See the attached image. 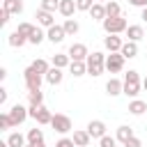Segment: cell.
Instances as JSON below:
<instances>
[{"mask_svg": "<svg viewBox=\"0 0 147 147\" xmlns=\"http://www.w3.org/2000/svg\"><path fill=\"white\" fill-rule=\"evenodd\" d=\"M67 53H69V57H71V60H76V62H85V60H87V55H90V51H87V46H85V44H71Z\"/></svg>", "mask_w": 147, "mask_h": 147, "instance_id": "obj_10", "label": "cell"}, {"mask_svg": "<svg viewBox=\"0 0 147 147\" xmlns=\"http://www.w3.org/2000/svg\"><path fill=\"white\" fill-rule=\"evenodd\" d=\"M51 64H53V67H60V69H64V67H69V64H71V57H69V53H55Z\"/></svg>", "mask_w": 147, "mask_h": 147, "instance_id": "obj_24", "label": "cell"}, {"mask_svg": "<svg viewBox=\"0 0 147 147\" xmlns=\"http://www.w3.org/2000/svg\"><path fill=\"white\" fill-rule=\"evenodd\" d=\"M140 87H142V78L136 69H129V74H124V94L126 96H138L140 94Z\"/></svg>", "mask_w": 147, "mask_h": 147, "instance_id": "obj_1", "label": "cell"}, {"mask_svg": "<svg viewBox=\"0 0 147 147\" xmlns=\"http://www.w3.org/2000/svg\"><path fill=\"white\" fill-rule=\"evenodd\" d=\"M96 2H106V0H96Z\"/></svg>", "mask_w": 147, "mask_h": 147, "instance_id": "obj_49", "label": "cell"}, {"mask_svg": "<svg viewBox=\"0 0 147 147\" xmlns=\"http://www.w3.org/2000/svg\"><path fill=\"white\" fill-rule=\"evenodd\" d=\"M5 78H7V69H5V67H0V80H5Z\"/></svg>", "mask_w": 147, "mask_h": 147, "instance_id": "obj_45", "label": "cell"}, {"mask_svg": "<svg viewBox=\"0 0 147 147\" xmlns=\"http://www.w3.org/2000/svg\"><path fill=\"white\" fill-rule=\"evenodd\" d=\"M87 133H90L92 138H103V136H106V124H103L101 119H92V122L87 124Z\"/></svg>", "mask_w": 147, "mask_h": 147, "instance_id": "obj_14", "label": "cell"}, {"mask_svg": "<svg viewBox=\"0 0 147 147\" xmlns=\"http://www.w3.org/2000/svg\"><path fill=\"white\" fill-rule=\"evenodd\" d=\"M103 46H106L108 53H117V51H122L124 41H122L119 34H108V37H103Z\"/></svg>", "mask_w": 147, "mask_h": 147, "instance_id": "obj_11", "label": "cell"}, {"mask_svg": "<svg viewBox=\"0 0 147 147\" xmlns=\"http://www.w3.org/2000/svg\"><path fill=\"white\" fill-rule=\"evenodd\" d=\"M106 16H122V9L115 0H108L106 2Z\"/></svg>", "mask_w": 147, "mask_h": 147, "instance_id": "obj_32", "label": "cell"}, {"mask_svg": "<svg viewBox=\"0 0 147 147\" xmlns=\"http://www.w3.org/2000/svg\"><path fill=\"white\" fill-rule=\"evenodd\" d=\"M0 103H7V90L0 87Z\"/></svg>", "mask_w": 147, "mask_h": 147, "instance_id": "obj_43", "label": "cell"}, {"mask_svg": "<svg viewBox=\"0 0 147 147\" xmlns=\"http://www.w3.org/2000/svg\"><path fill=\"white\" fill-rule=\"evenodd\" d=\"M2 7L11 14H23V0H2Z\"/></svg>", "mask_w": 147, "mask_h": 147, "instance_id": "obj_26", "label": "cell"}, {"mask_svg": "<svg viewBox=\"0 0 147 147\" xmlns=\"http://www.w3.org/2000/svg\"><path fill=\"white\" fill-rule=\"evenodd\" d=\"M115 145H117V138H113V136L99 138V147H115Z\"/></svg>", "mask_w": 147, "mask_h": 147, "instance_id": "obj_37", "label": "cell"}, {"mask_svg": "<svg viewBox=\"0 0 147 147\" xmlns=\"http://www.w3.org/2000/svg\"><path fill=\"white\" fill-rule=\"evenodd\" d=\"M55 147H76V145H74L71 138H60V140L55 142Z\"/></svg>", "mask_w": 147, "mask_h": 147, "instance_id": "obj_39", "label": "cell"}, {"mask_svg": "<svg viewBox=\"0 0 147 147\" xmlns=\"http://www.w3.org/2000/svg\"><path fill=\"white\" fill-rule=\"evenodd\" d=\"M25 140H28V136H23V133H18V131H14V133L7 136V142H9L11 147H25V145H28Z\"/></svg>", "mask_w": 147, "mask_h": 147, "instance_id": "obj_23", "label": "cell"}, {"mask_svg": "<svg viewBox=\"0 0 147 147\" xmlns=\"http://www.w3.org/2000/svg\"><path fill=\"white\" fill-rule=\"evenodd\" d=\"M64 37H67L64 25H51V28H46V39H48L51 44H62Z\"/></svg>", "mask_w": 147, "mask_h": 147, "instance_id": "obj_9", "label": "cell"}, {"mask_svg": "<svg viewBox=\"0 0 147 147\" xmlns=\"http://www.w3.org/2000/svg\"><path fill=\"white\" fill-rule=\"evenodd\" d=\"M51 126L57 131V133H69L71 131V119H69V115H62V113H55L53 115V119H51Z\"/></svg>", "mask_w": 147, "mask_h": 147, "instance_id": "obj_8", "label": "cell"}, {"mask_svg": "<svg viewBox=\"0 0 147 147\" xmlns=\"http://www.w3.org/2000/svg\"><path fill=\"white\" fill-rule=\"evenodd\" d=\"M64 18H71L74 16V11H78V7H76V0H60V9H57Z\"/></svg>", "mask_w": 147, "mask_h": 147, "instance_id": "obj_16", "label": "cell"}, {"mask_svg": "<svg viewBox=\"0 0 147 147\" xmlns=\"http://www.w3.org/2000/svg\"><path fill=\"white\" fill-rule=\"evenodd\" d=\"M25 147H34V145H30V142H28V145H25Z\"/></svg>", "mask_w": 147, "mask_h": 147, "instance_id": "obj_48", "label": "cell"}, {"mask_svg": "<svg viewBox=\"0 0 147 147\" xmlns=\"http://www.w3.org/2000/svg\"><path fill=\"white\" fill-rule=\"evenodd\" d=\"M124 147H142V142H140V138L133 136V138H129V140L124 142Z\"/></svg>", "mask_w": 147, "mask_h": 147, "instance_id": "obj_40", "label": "cell"}, {"mask_svg": "<svg viewBox=\"0 0 147 147\" xmlns=\"http://www.w3.org/2000/svg\"><path fill=\"white\" fill-rule=\"evenodd\" d=\"M124 55L117 51V53H110V55H106V69L110 71V74H119L122 69H124Z\"/></svg>", "mask_w": 147, "mask_h": 147, "instance_id": "obj_6", "label": "cell"}, {"mask_svg": "<svg viewBox=\"0 0 147 147\" xmlns=\"http://www.w3.org/2000/svg\"><path fill=\"white\" fill-rule=\"evenodd\" d=\"M32 67H34V69H37L39 74H44V76H46V74H48V69H51L53 64H48V62H46L44 57H37V60L32 62Z\"/></svg>", "mask_w": 147, "mask_h": 147, "instance_id": "obj_33", "label": "cell"}, {"mask_svg": "<svg viewBox=\"0 0 147 147\" xmlns=\"http://www.w3.org/2000/svg\"><path fill=\"white\" fill-rule=\"evenodd\" d=\"M76 147H78V145H76Z\"/></svg>", "mask_w": 147, "mask_h": 147, "instance_id": "obj_50", "label": "cell"}, {"mask_svg": "<svg viewBox=\"0 0 147 147\" xmlns=\"http://www.w3.org/2000/svg\"><path fill=\"white\" fill-rule=\"evenodd\" d=\"M28 110H30V117L37 119L39 126H46V124H51V119H53L51 110H48L44 103H41V106H28Z\"/></svg>", "mask_w": 147, "mask_h": 147, "instance_id": "obj_5", "label": "cell"}, {"mask_svg": "<svg viewBox=\"0 0 147 147\" xmlns=\"http://www.w3.org/2000/svg\"><path fill=\"white\" fill-rule=\"evenodd\" d=\"M7 41H9V46H11V48H21V46H25V44H28V37H25L23 32L14 30V32L7 37Z\"/></svg>", "mask_w": 147, "mask_h": 147, "instance_id": "obj_17", "label": "cell"}, {"mask_svg": "<svg viewBox=\"0 0 147 147\" xmlns=\"http://www.w3.org/2000/svg\"><path fill=\"white\" fill-rule=\"evenodd\" d=\"M140 18L147 23V7H142V9H140Z\"/></svg>", "mask_w": 147, "mask_h": 147, "instance_id": "obj_44", "label": "cell"}, {"mask_svg": "<svg viewBox=\"0 0 147 147\" xmlns=\"http://www.w3.org/2000/svg\"><path fill=\"white\" fill-rule=\"evenodd\" d=\"M34 18H37V23H39L41 28H51V25H55L53 11H46V9H41V7L34 11Z\"/></svg>", "mask_w": 147, "mask_h": 147, "instance_id": "obj_12", "label": "cell"}, {"mask_svg": "<svg viewBox=\"0 0 147 147\" xmlns=\"http://www.w3.org/2000/svg\"><path fill=\"white\" fill-rule=\"evenodd\" d=\"M69 71H71V76H74V78H80V76H85V74H87V62H76V60H71Z\"/></svg>", "mask_w": 147, "mask_h": 147, "instance_id": "obj_19", "label": "cell"}, {"mask_svg": "<svg viewBox=\"0 0 147 147\" xmlns=\"http://www.w3.org/2000/svg\"><path fill=\"white\" fill-rule=\"evenodd\" d=\"M124 34L129 37V41H140L145 37V30H142V25H129Z\"/></svg>", "mask_w": 147, "mask_h": 147, "instance_id": "obj_18", "label": "cell"}, {"mask_svg": "<svg viewBox=\"0 0 147 147\" xmlns=\"http://www.w3.org/2000/svg\"><path fill=\"white\" fill-rule=\"evenodd\" d=\"M142 87H145V90H147V76H145V78H142Z\"/></svg>", "mask_w": 147, "mask_h": 147, "instance_id": "obj_47", "label": "cell"}, {"mask_svg": "<svg viewBox=\"0 0 147 147\" xmlns=\"http://www.w3.org/2000/svg\"><path fill=\"white\" fill-rule=\"evenodd\" d=\"M115 138H117V140L124 145L129 138H133V129H131V126H126V124H122V126L117 129V136H115Z\"/></svg>", "mask_w": 147, "mask_h": 147, "instance_id": "obj_27", "label": "cell"}, {"mask_svg": "<svg viewBox=\"0 0 147 147\" xmlns=\"http://www.w3.org/2000/svg\"><path fill=\"white\" fill-rule=\"evenodd\" d=\"M44 39H46V32H44V30H41V28L37 25V28H34V32H32V34L28 37V44H34V46H39V44H41Z\"/></svg>", "mask_w": 147, "mask_h": 147, "instance_id": "obj_28", "label": "cell"}, {"mask_svg": "<svg viewBox=\"0 0 147 147\" xmlns=\"http://www.w3.org/2000/svg\"><path fill=\"white\" fill-rule=\"evenodd\" d=\"M94 2L96 0H76V7H78V11H90Z\"/></svg>", "mask_w": 147, "mask_h": 147, "instance_id": "obj_38", "label": "cell"}, {"mask_svg": "<svg viewBox=\"0 0 147 147\" xmlns=\"http://www.w3.org/2000/svg\"><path fill=\"white\" fill-rule=\"evenodd\" d=\"M9 16H11V11H7V9L2 7V9H0V23H2V25H7V21H9Z\"/></svg>", "mask_w": 147, "mask_h": 147, "instance_id": "obj_41", "label": "cell"}, {"mask_svg": "<svg viewBox=\"0 0 147 147\" xmlns=\"http://www.w3.org/2000/svg\"><path fill=\"white\" fill-rule=\"evenodd\" d=\"M85 62H87V74L90 76H101L103 69H106V55L101 51H92Z\"/></svg>", "mask_w": 147, "mask_h": 147, "instance_id": "obj_3", "label": "cell"}, {"mask_svg": "<svg viewBox=\"0 0 147 147\" xmlns=\"http://www.w3.org/2000/svg\"><path fill=\"white\" fill-rule=\"evenodd\" d=\"M7 113H9V117H11V124H14V126L23 124V122L30 117V110H28L25 106H21V103H14V106H11Z\"/></svg>", "mask_w": 147, "mask_h": 147, "instance_id": "obj_7", "label": "cell"}, {"mask_svg": "<svg viewBox=\"0 0 147 147\" xmlns=\"http://www.w3.org/2000/svg\"><path fill=\"white\" fill-rule=\"evenodd\" d=\"M44 78H46V83H48V85H60V83H62V78H64V74H62V69H60V67H51V69H48V74H46Z\"/></svg>", "mask_w": 147, "mask_h": 147, "instance_id": "obj_15", "label": "cell"}, {"mask_svg": "<svg viewBox=\"0 0 147 147\" xmlns=\"http://www.w3.org/2000/svg\"><path fill=\"white\" fill-rule=\"evenodd\" d=\"M28 101H30V106H41L44 103V92L41 90H30L28 92Z\"/></svg>", "mask_w": 147, "mask_h": 147, "instance_id": "obj_29", "label": "cell"}, {"mask_svg": "<svg viewBox=\"0 0 147 147\" xmlns=\"http://www.w3.org/2000/svg\"><path fill=\"white\" fill-rule=\"evenodd\" d=\"M90 16H92V21H103L106 18V5L103 2H94L92 9H90Z\"/></svg>", "mask_w": 147, "mask_h": 147, "instance_id": "obj_21", "label": "cell"}, {"mask_svg": "<svg viewBox=\"0 0 147 147\" xmlns=\"http://www.w3.org/2000/svg\"><path fill=\"white\" fill-rule=\"evenodd\" d=\"M129 113H131V115H142V113H147V103H145L142 99H133V101L129 103Z\"/></svg>", "mask_w": 147, "mask_h": 147, "instance_id": "obj_25", "label": "cell"}, {"mask_svg": "<svg viewBox=\"0 0 147 147\" xmlns=\"http://www.w3.org/2000/svg\"><path fill=\"white\" fill-rule=\"evenodd\" d=\"M0 129L2 131H7V129H14V124H11V117H9V113L5 110V113H0Z\"/></svg>", "mask_w": 147, "mask_h": 147, "instance_id": "obj_34", "label": "cell"}, {"mask_svg": "<svg viewBox=\"0 0 147 147\" xmlns=\"http://www.w3.org/2000/svg\"><path fill=\"white\" fill-rule=\"evenodd\" d=\"M0 147H11V145H9L7 140H5V142H0Z\"/></svg>", "mask_w": 147, "mask_h": 147, "instance_id": "obj_46", "label": "cell"}, {"mask_svg": "<svg viewBox=\"0 0 147 147\" xmlns=\"http://www.w3.org/2000/svg\"><path fill=\"white\" fill-rule=\"evenodd\" d=\"M62 25H64V32H67V37H71V34H76V32L80 30V25H78V21H76V18H67Z\"/></svg>", "mask_w": 147, "mask_h": 147, "instance_id": "obj_30", "label": "cell"}, {"mask_svg": "<svg viewBox=\"0 0 147 147\" xmlns=\"http://www.w3.org/2000/svg\"><path fill=\"white\" fill-rule=\"evenodd\" d=\"M74 145H78V147H87L90 145V140H92V136L87 133V129L85 131H74Z\"/></svg>", "mask_w": 147, "mask_h": 147, "instance_id": "obj_20", "label": "cell"}, {"mask_svg": "<svg viewBox=\"0 0 147 147\" xmlns=\"http://www.w3.org/2000/svg\"><path fill=\"white\" fill-rule=\"evenodd\" d=\"M101 25H103L106 34H122V32H126V28H129V23H126L124 16H106V18L101 21Z\"/></svg>", "mask_w": 147, "mask_h": 147, "instance_id": "obj_2", "label": "cell"}, {"mask_svg": "<svg viewBox=\"0 0 147 147\" xmlns=\"http://www.w3.org/2000/svg\"><path fill=\"white\" fill-rule=\"evenodd\" d=\"M126 60H131V57H136L138 55V41H124V46H122V51H119Z\"/></svg>", "mask_w": 147, "mask_h": 147, "instance_id": "obj_22", "label": "cell"}, {"mask_svg": "<svg viewBox=\"0 0 147 147\" xmlns=\"http://www.w3.org/2000/svg\"><path fill=\"white\" fill-rule=\"evenodd\" d=\"M41 140H44V131H41V129L34 126V129L28 131V142H30V145H37V142H41Z\"/></svg>", "mask_w": 147, "mask_h": 147, "instance_id": "obj_31", "label": "cell"}, {"mask_svg": "<svg viewBox=\"0 0 147 147\" xmlns=\"http://www.w3.org/2000/svg\"><path fill=\"white\" fill-rule=\"evenodd\" d=\"M34 28H37V25H32V23H25V21H23V23H18V28H16V30H18V32H23L25 37H30V34L34 32Z\"/></svg>", "mask_w": 147, "mask_h": 147, "instance_id": "obj_36", "label": "cell"}, {"mask_svg": "<svg viewBox=\"0 0 147 147\" xmlns=\"http://www.w3.org/2000/svg\"><path fill=\"white\" fill-rule=\"evenodd\" d=\"M23 80H25V87H28V92L30 90H41V83H44V74H39L32 64L23 71Z\"/></svg>", "mask_w": 147, "mask_h": 147, "instance_id": "obj_4", "label": "cell"}, {"mask_svg": "<svg viewBox=\"0 0 147 147\" xmlns=\"http://www.w3.org/2000/svg\"><path fill=\"white\" fill-rule=\"evenodd\" d=\"M106 94H108V96H119V94H124V80L110 78V80L106 83Z\"/></svg>", "mask_w": 147, "mask_h": 147, "instance_id": "obj_13", "label": "cell"}, {"mask_svg": "<svg viewBox=\"0 0 147 147\" xmlns=\"http://www.w3.org/2000/svg\"><path fill=\"white\" fill-rule=\"evenodd\" d=\"M129 5H133V7H147V0H129Z\"/></svg>", "mask_w": 147, "mask_h": 147, "instance_id": "obj_42", "label": "cell"}, {"mask_svg": "<svg viewBox=\"0 0 147 147\" xmlns=\"http://www.w3.org/2000/svg\"><path fill=\"white\" fill-rule=\"evenodd\" d=\"M41 9H46V11H57L60 9V0H41Z\"/></svg>", "mask_w": 147, "mask_h": 147, "instance_id": "obj_35", "label": "cell"}]
</instances>
